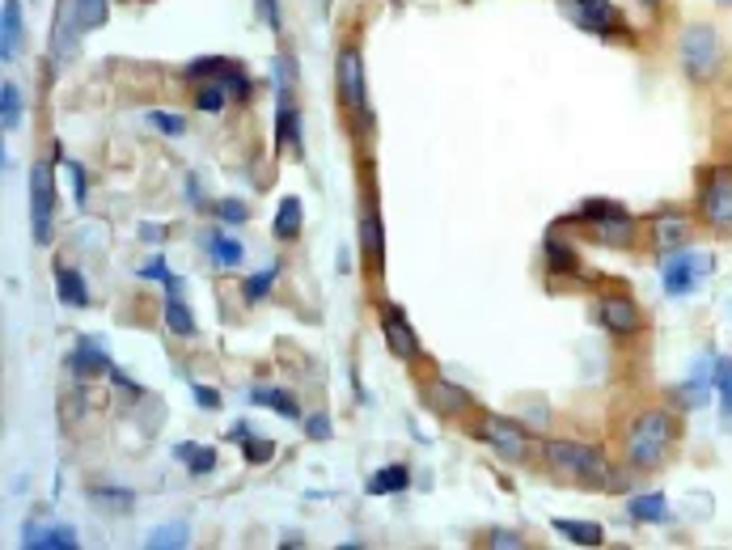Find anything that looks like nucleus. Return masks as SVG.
<instances>
[{"mask_svg":"<svg viewBox=\"0 0 732 550\" xmlns=\"http://www.w3.org/2000/svg\"><path fill=\"white\" fill-rule=\"evenodd\" d=\"M271 77H275V98H293V86H296L293 56H275V59H271Z\"/></svg>","mask_w":732,"mask_h":550,"instance_id":"obj_37","label":"nucleus"},{"mask_svg":"<svg viewBox=\"0 0 732 550\" xmlns=\"http://www.w3.org/2000/svg\"><path fill=\"white\" fill-rule=\"evenodd\" d=\"M677 436H682V424H677L674 411H665V406H647L635 415V424L627 428V462L635 465V470H661V465L669 462V453L677 449Z\"/></svg>","mask_w":732,"mask_h":550,"instance_id":"obj_1","label":"nucleus"},{"mask_svg":"<svg viewBox=\"0 0 732 550\" xmlns=\"http://www.w3.org/2000/svg\"><path fill=\"white\" fill-rule=\"evenodd\" d=\"M597 322L618 335V339H631V335H640V326H644V314H640V305L627 296V292H606L601 301H597Z\"/></svg>","mask_w":732,"mask_h":550,"instance_id":"obj_11","label":"nucleus"},{"mask_svg":"<svg viewBox=\"0 0 732 550\" xmlns=\"http://www.w3.org/2000/svg\"><path fill=\"white\" fill-rule=\"evenodd\" d=\"M237 59H225V56H200L187 64V81H225V72L234 68Z\"/></svg>","mask_w":732,"mask_h":550,"instance_id":"obj_30","label":"nucleus"},{"mask_svg":"<svg viewBox=\"0 0 732 550\" xmlns=\"http://www.w3.org/2000/svg\"><path fill=\"white\" fill-rule=\"evenodd\" d=\"M0 127H4V132H18V127H22V89L13 86V81L0 86Z\"/></svg>","mask_w":732,"mask_h":550,"instance_id":"obj_36","label":"nucleus"},{"mask_svg":"<svg viewBox=\"0 0 732 550\" xmlns=\"http://www.w3.org/2000/svg\"><path fill=\"white\" fill-rule=\"evenodd\" d=\"M627 513H631V521H640V525H661L669 517V500L661 492H644L627 504Z\"/></svg>","mask_w":732,"mask_h":550,"instance_id":"obj_25","label":"nucleus"},{"mask_svg":"<svg viewBox=\"0 0 732 550\" xmlns=\"http://www.w3.org/2000/svg\"><path fill=\"white\" fill-rule=\"evenodd\" d=\"M677 64L682 77L695 86H711L724 72V38L711 22H690L677 38Z\"/></svg>","mask_w":732,"mask_h":550,"instance_id":"obj_3","label":"nucleus"},{"mask_svg":"<svg viewBox=\"0 0 732 550\" xmlns=\"http://www.w3.org/2000/svg\"><path fill=\"white\" fill-rule=\"evenodd\" d=\"M280 547H305V538H301V534H284V542H280Z\"/></svg>","mask_w":732,"mask_h":550,"instance_id":"obj_51","label":"nucleus"},{"mask_svg":"<svg viewBox=\"0 0 732 550\" xmlns=\"http://www.w3.org/2000/svg\"><path fill=\"white\" fill-rule=\"evenodd\" d=\"M212 212L221 216V225H246V221H250V207L241 200H221Z\"/></svg>","mask_w":732,"mask_h":550,"instance_id":"obj_42","label":"nucleus"},{"mask_svg":"<svg viewBox=\"0 0 732 550\" xmlns=\"http://www.w3.org/2000/svg\"><path fill=\"white\" fill-rule=\"evenodd\" d=\"M229 102H234V98H229L225 81H200V86H195V111H204V115H221Z\"/></svg>","mask_w":732,"mask_h":550,"instance_id":"obj_32","label":"nucleus"},{"mask_svg":"<svg viewBox=\"0 0 732 550\" xmlns=\"http://www.w3.org/2000/svg\"><path fill=\"white\" fill-rule=\"evenodd\" d=\"M30 550H77L81 547V538H77V529L72 525H47V529H38V525H26V538H22Z\"/></svg>","mask_w":732,"mask_h":550,"instance_id":"obj_17","label":"nucleus"},{"mask_svg":"<svg viewBox=\"0 0 732 550\" xmlns=\"http://www.w3.org/2000/svg\"><path fill=\"white\" fill-rule=\"evenodd\" d=\"M478 440L492 445L504 462H526V453H529V433L517 419H504V415H487V419L478 424Z\"/></svg>","mask_w":732,"mask_h":550,"instance_id":"obj_10","label":"nucleus"},{"mask_svg":"<svg viewBox=\"0 0 732 550\" xmlns=\"http://www.w3.org/2000/svg\"><path fill=\"white\" fill-rule=\"evenodd\" d=\"M246 436H250V428H246V424H234V428H229V440H234V445H241Z\"/></svg>","mask_w":732,"mask_h":550,"instance_id":"obj_50","label":"nucleus"},{"mask_svg":"<svg viewBox=\"0 0 732 550\" xmlns=\"http://www.w3.org/2000/svg\"><path fill=\"white\" fill-rule=\"evenodd\" d=\"M56 292L59 301L68 305V310H81L89 305V284L81 271H72V267H56Z\"/></svg>","mask_w":732,"mask_h":550,"instance_id":"obj_23","label":"nucleus"},{"mask_svg":"<svg viewBox=\"0 0 732 550\" xmlns=\"http://www.w3.org/2000/svg\"><path fill=\"white\" fill-rule=\"evenodd\" d=\"M166 326H170V335H178V339H195L200 335L195 314L182 305V296H174V292H166Z\"/></svg>","mask_w":732,"mask_h":550,"instance_id":"obj_27","label":"nucleus"},{"mask_svg":"<svg viewBox=\"0 0 732 550\" xmlns=\"http://www.w3.org/2000/svg\"><path fill=\"white\" fill-rule=\"evenodd\" d=\"M191 394H195V403L204 406V411H216V406H221V394H216L212 385H195Z\"/></svg>","mask_w":732,"mask_h":550,"instance_id":"obj_48","label":"nucleus"},{"mask_svg":"<svg viewBox=\"0 0 732 550\" xmlns=\"http://www.w3.org/2000/svg\"><path fill=\"white\" fill-rule=\"evenodd\" d=\"M174 458L178 462H187L191 474H212L216 470V449H207V445H174Z\"/></svg>","mask_w":732,"mask_h":550,"instance_id":"obj_33","label":"nucleus"},{"mask_svg":"<svg viewBox=\"0 0 732 550\" xmlns=\"http://www.w3.org/2000/svg\"><path fill=\"white\" fill-rule=\"evenodd\" d=\"M259 9H263L267 26H271V34H280L284 30V18H280V0H255Z\"/></svg>","mask_w":732,"mask_h":550,"instance_id":"obj_46","label":"nucleus"},{"mask_svg":"<svg viewBox=\"0 0 732 550\" xmlns=\"http://www.w3.org/2000/svg\"><path fill=\"white\" fill-rule=\"evenodd\" d=\"M275 280H280V262H267L259 276H246V280H241V301H246V305L267 301V292H271Z\"/></svg>","mask_w":732,"mask_h":550,"instance_id":"obj_35","label":"nucleus"},{"mask_svg":"<svg viewBox=\"0 0 732 550\" xmlns=\"http://www.w3.org/2000/svg\"><path fill=\"white\" fill-rule=\"evenodd\" d=\"M275 148L301 153V111L293 106V98H280L275 106Z\"/></svg>","mask_w":732,"mask_h":550,"instance_id":"obj_19","label":"nucleus"},{"mask_svg":"<svg viewBox=\"0 0 732 550\" xmlns=\"http://www.w3.org/2000/svg\"><path fill=\"white\" fill-rule=\"evenodd\" d=\"M699 216L711 229H732V166H711L699 182Z\"/></svg>","mask_w":732,"mask_h":550,"instance_id":"obj_8","label":"nucleus"},{"mask_svg":"<svg viewBox=\"0 0 732 550\" xmlns=\"http://www.w3.org/2000/svg\"><path fill=\"white\" fill-rule=\"evenodd\" d=\"M148 127H157L161 136H182V132H187V119L170 115V111H148Z\"/></svg>","mask_w":732,"mask_h":550,"instance_id":"obj_41","label":"nucleus"},{"mask_svg":"<svg viewBox=\"0 0 732 550\" xmlns=\"http://www.w3.org/2000/svg\"><path fill=\"white\" fill-rule=\"evenodd\" d=\"M559 9L585 34H597V38H618V34L631 30L615 0H559Z\"/></svg>","mask_w":732,"mask_h":550,"instance_id":"obj_6","label":"nucleus"},{"mask_svg":"<svg viewBox=\"0 0 732 550\" xmlns=\"http://www.w3.org/2000/svg\"><path fill=\"white\" fill-rule=\"evenodd\" d=\"M30 233L34 246H52L56 237V178L47 161L30 166Z\"/></svg>","mask_w":732,"mask_h":550,"instance_id":"obj_5","label":"nucleus"},{"mask_svg":"<svg viewBox=\"0 0 732 550\" xmlns=\"http://www.w3.org/2000/svg\"><path fill=\"white\" fill-rule=\"evenodd\" d=\"M381 335H385L390 356H398V360H415V356H419V339H415V330H410L403 305H390V301L381 305Z\"/></svg>","mask_w":732,"mask_h":550,"instance_id":"obj_12","label":"nucleus"},{"mask_svg":"<svg viewBox=\"0 0 732 550\" xmlns=\"http://www.w3.org/2000/svg\"><path fill=\"white\" fill-rule=\"evenodd\" d=\"M140 280H157V284H170L174 276H170V267H166V259H161V255H153V259L140 262Z\"/></svg>","mask_w":732,"mask_h":550,"instance_id":"obj_43","label":"nucleus"},{"mask_svg":"<svg viewBox=\"0 0 732 550\" xmlns=\"http://www.w3.org/2000/svg\"><path fill=\"white\" fill-rule=\"evenodd\" d=\"M542 458L551 465V474H563L581 487H593V492H615L618 483V470L606 462L601 449L593 445H581V440H542Z\"/></svg>","mask_w":732,"mask_h":550,"instance_id":"obj_2","label":"nucleus"},{"mask_svg":"<svg viewBox=\"0 0 732 550\" xmlns=\"http://www.w3.org/2000/svg\"><path fill=\"white\" fill-rule=\"evenodd\" d=\"M161 237H166V225H140V242H148V246H153V242H161Z\"/></svg>","mask_w":732,"mask_h":550,"instance_id":"obj_49","label":"nucleus"},{"mask_svg":"<svg viewBox=\"0 0 732 550\" xmlns=\"http://www.w3.org/2000/svg\"><path fill=\"white\" fill-rule=\"evenodd\" d=\"M68 369H72L77 377H102V373H111L115 364H111V356L98 348L93 339H81V344H77V351L68 356Z\"/></svg>","mask_w":732,"mask_h":550,"instance_id":"obj_18","label":"nucleus"},{"mask_svg":"<svg viewBox=\"0 0 732 550\" xmlns=\"http://www.w3.org/2000/svg\"><path fill=\"white\" fill-rule=\"evenodd\" d=\"M690 233H695L690 216H686V212H677V207H665V212H656V216H652V246H656L661 255H674V250H682V246L690 242Z\"/></svg>","mask_w":732,"mask_h":550,"instance_id":"obj_13","label":"nucleus"},{"mask_svg":"<svg viewBox=\"0 0 732 550\" xmlns=\"http://www.w3.org/2000/svg\"><path fill=\"white\" fill-rule=\"evenodd\" d=\"M542 250H547V267H551L555 276H585V271H581V255H576V250L567 246V237L551 233Z\"/></svg>","mask_w":732,"mask_h":550,"instance_id":"obj_22","label":"nucleus"},{"mask_svg":"<svg viewBox=\"0 0 732 550\" xmlns=\"http://www.w3.org/2000/svg\"><path fill=\"white\" fill-rule=\"evenodd\" d=\"M711 385H716L720 406H724V428H732V356L711 360Z\"/></svg>","mask_w":732,"mask_h":550,"instance_id":"obj_29","label":"nucleus"},{"mask_svg":"<svg viewBox=\"0 0 732 550\" xmlns=\"http://www.w3.org/2000/svg\"><path fill=\"white\" fill-rule=\"evenodd\" d=\"M68 4H72L77 22H81V34L102 30L106 26V18H111V0H68Z\"/></svg>","mask_w":732,"mask_h":550,"instance_id":"obj_34","label":"nucleus"},{"mask_svg":"<svg viewBox=\"0 0 732 550\" xmlns=\"http://www.w3.org/2000/svg\"><path fill=\"white\" fill-rule=\"evenodd\" d=\"M487 547H496V550H526V538H521V534H513V529H492V534H487Z\"/></svg>","mask_w":732,"mask_h":550,"instance_id":"obj_44","label":"nucleus"},{"mask_svg":"<svg viewBox=\"0 0 732 550\" xmlns=\"http://www.w3.org/2000/svg\"><path fill=\"white\" fill-rule=\"evenodd\" d=\"M635 4H644V9H661L665 0H635Z\"/></svg>","mask_w":732,"mask_h":550,"instance_id":"obj_52","label":"nucleus"},{"mask_svg":"<svg viewBox=\"0 0 732 550\" xmlns=\"http://www.w3.org/2000/svg\"><path fill=\"white\" fill-rule=\"evenodd\" d=\"M335 86H339V102L344 111H352L369 123V86H364V56L360 47H344L335 59Z\"/></svg>","mask_w":732,"mask_h":550,"instance_id":"obj_9","label":"nucleus"},{"mask_svg":"<svg viewBox=\"0 0 732 550\" xmlns=\"http://www.w3.org/2000/svg\"><path fill=\"white\" fill-rule=\"evenodd\" d=\"M707 271H711V255L682 246V250H674L669 259L661 262V289L669 296H690L707 280Z\"/></svg>","mask_w":732,"mask_h":550,"instance_id":"obj_7","label":"nucleus"},{"mask_svg":"<svg viewBox=\"0 0 732 550\" xmlns=\"http://www.w3.org/2000/svg\"><path fill=\"white\" fill-rule=\"evenodd\" d=\"M424 403L432 406L437 415H462V411H470V394L458 385V381H444V377H437V381H428V385H424Z\"/></svg>","mask_w":732,"mask_h":550,"instance_id":"obj_15","label":"nucleus"},{"mask_svg":"<svg viewBox=\"0 0 732 550\" xmlns=\"http://www.w3.org/2000/svg\"><path fill=\"white\" fill-rule=\"evenodd\" d=\"M225 89H229L234 102H250V98H255V86H250V77L241 72V64H234V68L225 72Z\"/></svg>","mask_w":732,"mask_h":550,"instance_id":"obj_39","label":"nucleus"},{"mask_svg":"<svg viewBox=\"0 0 732 550\" xmlns=\"http://www.w3.org/2000/svg\"><path fill=\"white\" fill-rule=\"evenodd\" d=\"M68 170H72V187H77V203L86 207V200H89V178H86V170H81L77 161H68Z\"/></svg>","mask_w":732,"mask_h":550,"instance_id":"obj_47","label":"nucleus"},{"mask_svg":"<svg viewBox=\"0 0 732 550\" xmlns=\"http://www.w3.org/2000/svg\"><path fill=\"white\" fill-rule=\"evenodd\" d=\"M18 56H22V4L4 0L0 4V59L13 64Z\"/></svg>","mask_w":732,"mask_h":550,"instance_id":"obj_16","label":"nucleus"},{"mask_svg":"<svg viewBox=\"0 0 732 550\" xmlns=\"http://www.w3.org/2000/svg\"><path fill=\"white\" fill-rule=\"evenodd\" d=\"M187 542H191V529H187V521L157 525V529H148V538H145L148 550H182Z\"/></svg>","mask_w":732,"mask_h":550,"instance_id":"obj_28","label":"nucleus"},{"mask_svg":"<svg viewBox=\"0 0 732 550\" xmlns=\"http://www.w3.org/2000/svg\"><path fill=\"white\" fill-rule=\"evenodd\" d=\"M572 221L588 225V233H593L601 246H615V250L635 242V216L615 200H585Z\"/></svg>","mask_w":732,"mask_h":550,"instance_id":"obj_4","label":"nucleus"},{"mask_svg":"<svg viewBox=\"0 0 732 550\" xmlns=\"http://www.w3.org/2000/svg\"><path fill=\"white\" fill-rule=\"evenodd\" d=\"M93 500L106 504V508H115V513H132V504H136V495L119 492V487H93Z\"/></svg>","mask_w":732,"mask_h":550,"instance_id":"obj_40","label":"nucleus"},{"mask_svg":"<svg viewBox=\"0 0 732 550\" xmlns=\"http://www.w3.org/2000/svg\"><path fill=\"white\" fill-rule=\"evenodd\" d=\"M360 250H364V262H369V271H381V262H385V225H381V212L369 203L364 207V216H360Z\"/></svg>","mask_w":732,"mask_h":550,"instance_id":"obj_14","label":"nucleus"},{"mask_svg":"<svg viewBox=\"0 0 732 550\" xmlns=\"http://www.w3.org/2000/svg\"><path fill=\"white\" fill-rule=\"evenodd\" d=\"M305 433H309V440H330V415H309Z\"/></svg>","mask_w":732,"mask_h":550,"instance_id":"obj_45","label":"nucleus"},{"mask_svg":"<svg viewBox=\"0 0 732 550\" xmlns=\"http://www.w3.org/2000/svg\"><path fill=\"white\" fill-rule=\"evenodd\" d=\"M250 403H263L271 406L280 419H305L301 415V403H296V394H289V390H271V385H255L250 390Z\"/></svg>","mask_w":732,"mask_h":550,"instance_id":"obj_24","label":"nucleus"},{"mask_svg":"<svg viewBox=\"0 0 732 550\" xmlns=\"http://www.w3.org/2000/svg\"><path fill=\"white\" fill-rule=\"evenodd\" d=\"M301 225H305V207H301V200H296V195H284V200H280V207H275L271 233H275L280 242H293V237H301Z\"/></svg>","mask_w":732,"mask_h":550,"instance_id":"obj_21","label":"nucleus"},{"mask_svg":"<svg viewBox=\"0 0 732 550\" xmlns=\"http://www.w3.org/2000/svg\"><path fill=\"white\" fill-rule=\"evenodd\" d=\"M207 255H212L216 267H241V259H246L241 242L229 237V233H212V237H207Z\"/></svg>","mask_w":732,"mask_h":550,"instance_id":"obj_31","label":"nucleus"},{"mask_svg":"<svg viewBox=\"0 0 732 550\" xmlns=\"http://www.w3.org/2000/svg\"><path fill=\"white\" fill-rule=\"evenodd\" d=\"M555 534H563V538L576 542V547H601V542H606V529L597 521H567V517H555Z\"/></svg>","mask_w":732,"mask_h":550,"instance_id":"obj_26","label":"nucleus"},{"mask_svg":"<svg viewBox=\"0 0 732 550\" xmlns=\"http://www.w3.org/2000/svg\"><path fill=\"white\" fill-rule=\"evenodd\" d=\"M241 458H246L250 465H267L271 458H275V445L263 440V436H246V440H241Z\"/></svg>","mask_w":732,"mask_h":550,"instance_id":"obj_38","label":"nucleus"},{"mask_svg":"<svg viewBox=\"0 0 732 550\" xmlns=\"http://www.w3.org/2000/svg\"><path fill=\"white\" fill-rule=\"evenodd\" d=\"M720 4H732V0H720Z\"/></svg>","mask_w":732,"mask_h":550,"instance_id":"obj_53","label":"nucleus"},{"mask_svg":"<svg viewBox=\"0 0 732 550\" xmlns=\"http://www.w3.org/2000/svg\"><path fill=\"white\" fill-rule=\"evenodd\" d=\"M410 487V470L403 462H390L381 465L378 474H369V483H364V492L369 495H398Z\"/></svg>","mask_w":732,"mask_h":550,"instance_id":"obj_20","label":"nucleus"}]
</instances>
